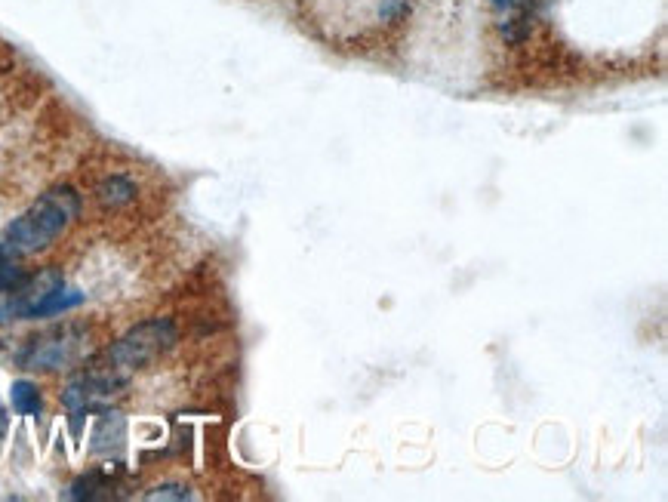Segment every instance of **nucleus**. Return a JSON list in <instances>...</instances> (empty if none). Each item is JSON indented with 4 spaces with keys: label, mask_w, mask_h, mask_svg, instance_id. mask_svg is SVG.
Returning <instances> with one entry per match:
<instances>
[{
    "label": "nucleus",
    "mask_w": 668,
    "mask_h": 502,
    "mask_svg": "<svg viewBox=\"0 0 668 502\" xmlns=\"http://www.w3.org/2000/svg\"><path fill=\"white\" fill-rule=\"evenodd\" d=\"M81 213V198L68 185L50 188L37 198L19 219H13L0 231V253L10 259H25L47 250L53 241L62 238V231Z\"/></svg>",
    "instance_id": "f257e3e1"
},
{
    "label": "nucleus",
    "mask_w": 668,
    "mask_h": 502,
    "mask_svg": "<svg viewBox=\"0 0 668 502\" xmlns=\"http://www.w3.org/2000/svg\"><path fill=\"white\" fill-rule=\"evenodd\" d=\"M90 355V333L77 324L53 327L41 336L25 339V345L16 352V364L25 370H68L81 364Z\"/></svg>",
    "instance_id": "f03ea898"
},
{
    "label": "nucleus",
    "mask_w": 668,
    "mask_h": 502,
    "mask_svg": "<svg viewBox=\"0 0 668 502\" xmlns=\"http://www.w3.org/2000/svg\"><path fill=\"white\" fill-rule=\"evenodd\" d=\"M176 339H179V333L170 318H154V321L136 324L127 336H121L108 349V367L121 370V373L142 370L151 361L167 355L176 345Z\"/></svg>",
    "instance_id": "7ed1b4c3"
},
{
    "label": "nucleus",
    "mask_w": 668,
    "mask_h": 502,
    "mask_svg": "<svg viewBox=\"0 0 668 502\" xmlns=\"http://www.w3.org/2000/svg\"><path fill=\"white\" fill-rule=\"evenodd\" d=\"M124 389H127V373L114 367L77 373L62 392V404L74 416V432H81V416L105 410Z\"/></svg>",
    "instance_id": "20e7f679"
},
{
    "label": "nucleus",
    "mask_w": 668,
    "mask_h": 502,
    "mask_svg": "<svg viewBox=\"0 0 668 502\" xmlns=\"http://www.w3.org/2000/svg\"><path fill=\"white\" fill-rule=\"evenodd\" d=\"M127 444V419L117 410H105L93 432V453L96 456H117Z\"/></svg>",
    "instance_id": "39448f33"
},
{
    "label": "nucleus",
    "mask_w": 668,
    "mask_h": 502,
    "mask_svg": "<svg viewBox=\"0 0 668 502\" xmlns=\"http://www.w3.org/2000/svg\"><path fill=\"white\" fill-rule=\"evenodd\" d=\"M10 401H13V410L19 416H37L44 410V401H41V392H37V385L28 382V379H19L13 382L10 389Z\"/></svg>",
    "instance_id": "423d86ee"
},
{
    "label": "nucleus",
    "mask_w": 668,
    "mask_h": 502,
    "mask_svg": "<svg viewBox=\"0 0 668 502\" xmlns=\"http://www.w3.org/2000/svg\"><path fill=\"white\" fill-rule=\"evenodd\" d=\"M133 195H136V188H133V182L124 179V176H114V179H108V182L99 185V201H102L105 207H121V204L133 201Z\"/></svg>",
    "instance_id": "0eeeda50"
},
{
    "label": "nucleus",
    "mask_w": 668,
    "mask_h": 502,
    "mask_svg": "<svg viewBox=\"0 0 668 502\" xmlns=\"http://www.w3.org/2000/svg\"><path fill=\"white\" fill-rule=\"evenodd\" d=\"M22 278H25L22 265H19L16 259L0 253V293H7V290H13L16 284H22Z\"/></svg>",
    "instance_id": "6e6552de"
},
{
    "label": "nucleus",
    "mask_w": 668,
    "mask_h": 502,
    "mask_svg": "<svg viewBox=\"0 0 668 502\" xmlns=\"http://www.w3.org/2000/svg\"><path fill=\"white\" fill-rule=\"evenodd\" d=\"M194 493L182 484H164V487H154L148 493V499H191Z\"/></svg>",
    "instance_id": "1a4fd4ad"
},
{
    "label": "nucleus",
    "mask_w": 668,
    "mask_h": 502,
    "mask_svg": "<svg viewBox=\"0 0 668 502\" xmlns=\"http://www.w3.org/2000/svg\"><path fill=\"white\" fill-rule=\"evenodd\" d=\"M0 435H7V410L0 407Z\"/></svg>",
    "instance_id": "9d476101"
},
{
    "label": "nucleus",
    "mask_w": 668,
    "mask_h": 502,
    "mask_svg": "<svg viewBox=\"0 0 668 502\" xmlns=\"http://www.w3.org/2000/svg\"><path fill=\"white\" fill-rule=\"evenodd\" d=\"M499 7H512V0H496Z\"/></svg>",
    "instance_id": "9b49d317"
}]
</instances>
